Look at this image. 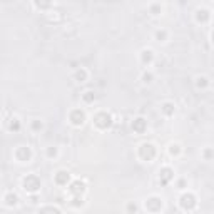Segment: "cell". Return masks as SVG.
<instances>
[{
	"mask_svg": "<svg viewBox=\"0 0 214 214\" xmlns=\"http://www.w3.org/2000/svg\"><path fill=\"white\" fill-rule=\"evenodd\" d=\"M95 120H97V124L99 126H109L110 124V119H109V116H105V114H99L97 117H95Z\"/></svg>",
	"mask_w": 214,
	"mask_h": 214,
	"instance_id": "3957f363",
	"label": "cell"
},
{
	"mask_svg": "<svg viewBox=\"0 0 214 214\" xmlns=\"http://www.w3.org/2000/svg\"><path fill=\"white\" fill-rule=\"evenodd\" d=\"M67 179H69V174H67V172H59V174H57V183H59V184L67 183Z\"/></svg>",
	"mask_w": 214,
	"mask_h": 214,
	"instance_id": "8992f818",
	"label": "cell"
},
{
	"mask_svg": "<svg viewBox=\"0 0 214 214\" xmlns=\"http://www.w3.org/2000/svg\"><path fill=\"white\" fill-rule=\"evenodd\" d=\"M15 202H17L15 196H9V204H15Z\"/></svg>",
	"mask_w": 214,
	"mask_h": 214,
	"instance_id": "ba28073f",
	"label": "cell"
},
{
	"mask_svg": "<svg viewBox=\"0 0 214 214\" xmlns=\"http://www.w3.org/2000/svg\"><path fill=\"white\" fill-rule=\"evenodd\" d=\"M84 191V184H79V183H76L72 186V192H82Z\"/></svg>",
	"mask_w": 214,
	"mask_h": 214,
	"instance_id": "52a82bcc",
	"label": "cell"
},
{
	"mask_svg": "<svg viewBox=\"0 0 214 214\" xmlns=\"http://www.w3.org/2000/svg\"><path fill=\"white\" fill-rule=\"evenodd\" d=\"M82 119H84V114H82L80 110H76V112L72 114V120L76 124H82Z\"/></svg>",
	"mask_w": 214,
	"mask_h": 214,
	"instance_id": "5b68a950",
	"label": "cell"
},
{
	"mask_svg": "<svg viewBox=\"0 0 214 214\" xmlns=\"http://www.w3.org/2000/svg\"><path fill=\"white\" fill-rule=\"evenodd\" d=\"M24 184H25V189H28V191H35V189L40 187V183H39V179L35 176H28L24 181Z\"/></svg>",
	"mask_w": 214,
	"mask_h": 214,
	"instance_id": "6da1fadb",
	"label": "cell"
},
{
	"mask_svg": "<svg viewBox=\"0 0 214 214\" xmlns=\"http://www.w3.org/2000/svg\"><path fill=\"white\" fill-rule=\"evenodd\" d=\"M181 204H183V208H186V209H191L192 206L196 204V202H194V196H191V194H187V196H183V199H181Z\"/></svg>",
	"mask_w": 214,
	"mask_h": 214,
	"instance_id": "7a4b0ae2",
	"label": "cell"
},
{
	"mask_svg": "<svg viewBox=\"0 0 214 214\" xmlns=\"http://www.w3.org/2000/svg\"><path fill=\"white\" fill-rule=\"evenodd\" d=\"M144 126H146L144 119H135V120H134V124H132V127H134L135 131H139V132H141V131L144 129Z\"/></svg>",
	"mask_w": 214,
	"mask_h": 214,
	"instance_id": "277c9868",
	"label": "cell"
}]
</instances>
